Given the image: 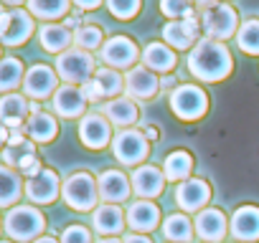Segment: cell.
<instances>
[{"mask_svg": "<svg viewBox=\"0 0 259 243\" xmlns=\"http://www.w3.org/2000/svg\"><path fill=\"white\" fill-rule=\"evenodd\" d=\"M234 69V58L229 53V48L219 41L211 38H201L188 56V71L201 79V81H221L231 74Z\"/></svg>", "mask_w": 259, "mask_h": 243, "instance_id": "obj_1", "label": "cell"}, {"mask_svg": "<svg viewBox=\"0 0 259 243\" xmlns=\"http://www.w3.org/2000/svg\"><path fill=\"white\" fill-rule=\"evenodd\" d=\"M61 195L74 210H94L99 203V188L89 172H74L71 177H66V183L61 185Z\"/></svg>", "mask_w": 259, "mask_h": 243, "instance_id": "obj_2", "label": "cell"}, {"mask_svg": "<svg viewBox=\"0 0 259 243\" xmlns=\"http://www.w3.org/2000/svg\"><path fill=\"white\" fill-rule=\"evenodd\" d=\"M170 109L176 116H181L186 122H196L208 111V96L196 84H181L170 94Z\"/></svg>", "mask_w": 259, "mask_h": 243, "instance_id": "obj_3", "label": "cell"}, {"mask_svg": "<svg viewBox=\"0 0 259 243\" xmlns=\"http://www.w3.org/2000/svg\"><path fill=\"white\" fill-rule=\"evenodd\" d=\"M44 228H46L44 215L31 205H18L6 218V233L13 240H33V238H38V233Z\"/></svg>", "mask_w": 259, "mask_h": 243, "instance_id": "obj_4", "label": "cell"}, {"mask_svg": "<svg viewBox=\"0 0 259 243\" xmlns=\"http://www.w3.org/2000/svg\"><path fill=\"white\" fill-rule=\"evenodd\" d=\"M201 26H203L206 38L224 43L226 38H231V36L239 31V18H236V11H234L231 6L219 3V6H213L211 11L201 13Z\"/></svg>", "mask_w": 259, "mask_h": 243, "instance_id": "obj_5", "label": "cell"}, {"mask_svg": "<svg viewBox=\"0 0 259 243\" xmlns=\"http://www.w3.org/2000/svg\"><path fill=\"white\" fill-rule=\"evenodd\" d=\"M56 71L66 84H87L89 76L94 74V58L89 51L69 48L56 58Z\"/></svg>", "mask_w": 259, "mask_h": 243, "instance_id": "obj_6", "label": "cell"}, {"mask_svg": "<svg viewBox=\"0 0 259 243\" xmlns=\"http://www.w3.org/2000/svg\"><path fill=\"white\" fill-rule=\"evenodd\" d=\"M112 152L122 165H138L150 155V140L140 130H124L112 140Z\"/></svg>", "mask_w": 259, "mask_h": 243, "instance_id": "obj_7", "label": "cell"}, {"mask_svg": "<svg viewBox=\"0 0 259 243\" xmlns=\"http://www.w3.org/2000/svg\"><path fill=\"white\" fill-rule=\"evenodd\" d=\"M33 33V18L31 13L16 8L11 13L0 16V43L6 46H21L31 38Z\"/></svg>", "mask_w": 259, "mask_h": 243, "instance_id": "obj_8", "label": "cell"}, {"mask_svg": "<svg viewBox=\"0 0 259 243\" xmlns=\"http://www.w3.org/2000/svg\"><path fill=\"white\" fill-rule=\"evenodd\" d=\"M138 56H140L138 46L130 41L127 36H114V38H109L102 46V61L107 64V69H114V71L133 69V64L138 61Z\"/></svg>", "mask_w": 259, "mask_h": 243, "instance_id": "obj_9", "label": "cell"}, {"mask_svg": "<svg viewBox=\"0 0 259 243\" xmlns=\"http://www.w3.org/2000/svg\"><path fill=\"white\" fill-rule=\"evenodd\" d=\"M198 31H201V16H188L186 21H168L163 26V38L168 46L183 51V48H191L196 46V38H198Z\"/></svg>", "mask_w": 259, "mask_h": 243, "instance_id": "obj_10", "label": "cell"}, {"mask_svg": "<svg viewBox=\"0 0 259 243\" xmlns=\"http://www.w3.org/2000/svg\"><path fill=\"white\" fill-rule=\"evenodd\" d=\"M208 200H211V185L206 180H201V177L183 180L176 188V203L183 210H188V213H201Z\"/></svg>", "mask_w": 259, "mask_h": 243, "instance_id": "obj_11", "label": "cell"}, {"mask_svg": "<svg viewBox=\"0 0 259 243\" xmlns=\"http://www.w3.org/2000/svg\"><path fill=\"white\" fill-rule=\"evenodd\" d=\"M79 137L84 142V147L89 150H102L109 145L112 140V125L107 122V116L99 114H87L79 125Z\"/></svg>", "mask_w": 259, "mask_h": 243, "instance_id": "obj_12", "label": "cell"}, {"mask_svg": "<svg viewBox=\"0 0 259 243\" xmlns=\"http://www.w3.org/2000/svg\"><path fill=\"white\" fill-rule=\"evenodd\" d=\"M158 89H160V79L145 66H133L124 76V91L133 99H153Z\"/></svg>", "mask_w": 259, "mask_h": 243, "instance_id": "obj_13", "label": "cell"}, {"mask_svg": "<svg viewBox=\"0 0 259 243\" xmlns=\"http://www.w3.org/2000/svg\"><path fill=\"white\" fill-rule=\"evenodd\" d=\"M56 84H59L56 71L49 69V66H44V64L31 66L28 74L23 76V89H26V94L31 99H46V96H51L56 91Z\"/></svg>", "mask_w": 259, "mask_h": 243, "instance_id": "obj_14", "label": "cell"}, {"mask_svg": "<svg viewBox=\"0 0 259 243\" xmlns=\"http://www.w3.org/2000/svg\"><path fill=\"white\" fill-rule=\"evenodd\" d=\"M31 114V104L26 96L21 94H6L3 99H0V122H3L6 130H21L26 127V116Z\"/></svg>", "mask_w": 259, "mask_h": 243, "instance_id": "obj_15", "label": "cell"}, {"mask_svg": "<svg viewBox=\"0 0 259 243\" xmlns=\"http://www.w3.org/2000/svg\"><path fill=\"white\" fill-rule=\"evenodd\" d=\"M54 111L59 116H66V119H74V116H81L84 109H87V99L81 94V89H76L74 84H64L54 91Z\"/></svg>", "mask_w": 259, "mask_h": 243, "instance_id": "obj_16", "label": "cell"}, {"mask_svg": "<svg viewBox=\"0 0 259 243\" xmlns=\"http://www.w3.org/2000/svg\"><path fill=\"white\" fill-rule=\"evenodd\" d=\"M133 190L138 193V198H158L160 193H163V188H165V175L158 170V167H153V165H140L135 172H133Z\"/></svg>", "mask_w": 259, "mask_h": 243, "instance_id": "obj_17", "label": "cell"}, {"mask_svg": "<svg viewBox=\"0 0 259 243\" xmlns=\"http://www.w3.org/2000/svg\"><path fill=\"white\" fill-rule=\"evenodd\" d=\"M26 195H28V200H33L38 205L54 203L59 195V175L54 170H41L36 177H28Z\"/></svg>", "mask_w": 259, "mask_h": 243, "instance_id": "obj_18", "label": "cell"}, {"mask_svg": "<svg viewBox=\"0 0 259 243\" xmlns=\"http://www.w3.org/2000/svg\"><path fill=\"white\" fill-rule=\"evenodd\" d=\"M97 188H99V198L107 200V203H122L130 198V193H133V183H130L119 170H107L99 175L97 180Z\"/></svg>", "mask_w": 259, "mask_h": 243, "instance_id": "obj_19", "label": "cell"}, {"mask_svg": "<svg viewBox=\"0 0 259 243\" xmlns=\"http://www.w3.org/2000/svg\"><path fill=\"white\" fill-rule=\"evenodd\" d=\"M158 220H160V210L150 200H138L127 210V225L135 233H150L153 228H158Z\"/></svg>", "mask_w": 259, "mask_h": 243, "instance_id": "obj_20", "label": "cell"}, {"mask_svg": "<svg viewBox=\"0 0 259 243\" xmlns=\"http://www.w3.org/2000/svg\"><path fill=\"white\" fill-rule=\"evenodd\" d=\"M124 220H127V215L122 213V208L119 205H112V203H104V205L94 208V215H92V225L102 235H117V233H122Z\"/></svg>", "mask_w": 259, "mask_h": 243, "instance_id": "obj_21", "label": "cell"}, {"mask_svg": "<svg viewBox=\"0 0 259 243\" xmlns=\"http://www.w3.org/2000/svg\"><path fill=\"white\" fill-rule=\"evenodd\" d=\"M231 235L236 240H259V208H239L231 218Z\"/></svg>", "mask_w": 259, "mask_h": 243, "instance_id": "obj_22", "label": "cell"}, {"mask_svg": "<svg viewBox=\"0 0 259 243\" xmlns=\"http://www.w3.org/2000/svg\"><path fill=\"white\" fill-rule=\"evenodd\" d=\"M193 228H196V233L203 240H224V235H226V218H224L221 210L206 208V210L198 213Z\"/></svg>", "mask_w": 259, "mask_h": 243, "instance_id": "obj_23", "label": "cell"}, {"mask_svg": "<svg viewBox=\"0 0 259 243\" xmlns=\"http://www.w3.org/2000/svg\"><path fill=\"white\" fill-rule=\"evenodd\" d=\"M102 111H104L107 122H109V125H114V127H130V125H135V122H138V106H135V101L133 99H124V96L107 101L102 106Z\"/></svg>", "mask_w": 259, "mask_h": 243, "instance_id": "obj_24", "label": "cell"}, {"mask_svg": "<svg viewBox=\"0 0 259 243\" xmlns=\"http://www.w3.org/2000/svg\"><path fill=\"white\" fill-rule=\"evenodd\" d=\"M38 38H41V46L51 53H64L69 51V46L74 43V33L66 28V26H59V23H46L41 31H38Z\"/></svg>", "mask_w": 259, "mask_h": 243, "instance_id": "obj_25", "label": "cell"}, {"mask_svg": "<svg viewBox=\"0 0 259 243\" xmlns=\"http://www.w3.org/2000/svg\"><path fill=\"white\" fill-rule=\"evenodd\" d=\"M26 135L33 140V142H51L59 132V125H56V119L46 111H33L26 122Z\"/></svg>", "mask_w": 259, "mask_h": 243, "instance_id": "obj_26", "label": "cell"}, {"mask_svg": "<svg viewBox=\"0 0 259 243\" xmlns=\"http://www.w3.org/2000/svg\"><path fill=\"white\" fill-rule=\"evenodd\" d=\"M143 64H145V69H150V71L168 74V71L176 66V53H173L170 46H165V43H150V46H145V51H143Z\"/></svg>", "mask_w": 259, "mask_h": 243, "instance_id": "obj_27", "label": "cell"}, {"mask_svg": "<svg viewBox=\"0 0 259 243\" xmlns=\"http://www.w3.org/2000/svg\"><path fill=\"white\" fill-rule=\"evenodd\" d=\"M191 170H193V157H191L188 152H183V150L170 152V155L165 157V162H163V175H165V180H170V183H183V180H188Z\"/></svg>", "mask_w": 259, "mask_h": 243, "instance_id": "obj_28", "label": "cell"}, {"mask_svg": "<svg viewBox=\"0 0 259 243\" xmlns=\"http://www.w3.org/2000/svg\"><path fill=\"white\" fill-rule=\"evenodd\" d=\"M23 193V185H21V177L11 170V167H3L0 165V208H8L13 205Z\"/></svg>", "mask_w": 259, "mask_h": 243, "instance_id": "obj_29", "label": "cell"}, {"mask_svg": "<svg viewBox=\"0 0 259 243\" xmlns=\"http://www.w3.org/2000/svg\"><path fill=\"white\" fill-rule=\"evenodd\" d=\"M193 233H196V228L183 213H176L163 223V235L173 243H186V240L193 238Z\"/></svg>", "mask_w": 259, "mask_h": 243, "instance_id": "obj_30", "label": "cell"}, {"mask_svg": "<svg viewBox=\"0 0 259 243\" xmlns=\"http://www.w3.org/2000/svg\"><path fill=\"white\" fill-rule=\"evenodd\" d=\"M28 13L36 18H61L69 13V0H28Z\"/></svg>", "mask_w": 259, "mask_h": 243, "instance_id": "obj_31", "label": "cell"}, {"mask_svg": "<svg viewBox=\"0 0 259 243\" xmlns=\"http://www.w3.org/2000/svg\"><path fill=\"white\" fill-rule=\"evenodd\" d=\"M236 43L244 53L259 56V21L256 18H249L241 23V28L236 31Z\"/></svg>", "mask_w": 259, "mask_h": 243, "instance_id": "obj_32", "label": "cell"}, {"mask_svg": "<svg viewBox=\"0 0 259 243\" xmlns=\"http://www.w3.org/2000/svg\"><path fill=\"white\" fill-rule=\"evenodd\" d=\"M23 81V64L13 56L0 61V91H13Z\"/></svg>", "mask_w": 259, "mask_h": 243, "instance_id": "obj_33", "label": "cell"}, {"mask_svg": "<svg viewBox=\"0 0 259 243\" xmlns=\"http://www.w3.org/2000/svg\"><path fill=\"white\" fill-rule=\"evenodd\" d=\"M94 81L102 91V96H117L122 89H124V79L119 76V71L114 69H99L94 74Z\"/></svg>", "mask_w": 259, "mask_h": 243, "instance_id": "obj_34", "label": "cell"}, {"mask_svg": "<svg viewBox=\"0 0 259 243\" xmlns=\"http://www.w3.org/2000/svg\"><path fill=\"white\" fill-rule=\"evenodd\" d=\"M74 43L81 51H94L102 46V28L97 26H84L79 31H74Z\"/></svg>", "mask_w": 259, "mask_h": 243, "instance_id": "obj_35", "label": "cell"}, {"mask_svg": "<svg viewBox=\"0 0 259 243\" xmlns=\"http://www.w3.org/2000/svg\"><path fill=\"white\" fill-rule=\"evenodd\" d=\"M160 11L165 18L186 21L188 16H193V0H160Z\"/></svg>", "mask_w": 259, "mask_h": 243, "instance_id": "obj_36", "label": "cell"}, {"mask_svg": "<svg viewBox=\"0 0 259 243\" xmlns=\"http://www.w3.org/2000/svg\"><path fill=\"white\" fill-rule=\"evenodd\" d=\"M143 6V0H107V8L112 16H117L119 21H130L135 18L138 11Z\"/></svg>", "mask_w": 259, "mask_h": 243, "instance_id": "obj_37", "label": "cell"}, {"mask_svg": "<svg viewBox=\"0 0 259 243\" xmlns=\"http://www.w3.org/2000/svg\"><path fill=\"white\" fill-rule=\"evenodd\" d=\"M61 243H92V233L84 225H69L61 235Z\"/></svg>", "mask_w": 259, "mask_h": 243, "instance_id": "obj_38", "label": "cell"}, {"mask_svg": "<svg viewBox=\"0 0 259 243\" xmlns=\"http://www.w3.org/2000/svg\"><path fill=\"white\" fill-rule=\"evenodd\" d=\"M79 89H81V94H84V99H87V101H99V99H102V91H99V86H97V81H94V79H89V81H87V84H81Z\"/></svg>", "mask_w": 259, "mask_h": 243, "instance_id": "obj_39", "label": "cell"}, {"mask_svg": "<svg viewBox=\"0 0 259 243\" xmlns=\"http://www.w3.org/2000/svg\"><path fill=\"white\" fill-rule=\"evenodd\" d=\"M64 26L71 31H79V28H84V16L81 13H71V16H66V21H64Z\"/></svg>", "mask_w": 259, "mask_h": 243, "instance_id": "obj_40", "label": "cell"}, {"mask_svg": "<svg viewBox=\"0 0 259 243\" xmlns=\"http://www.w3.org/2000/svg\"><path fill=\"white\" fill-rule=\"evenodd\" d=\"M122 243H153V240L148 235H143V233H130V235H124Z\"/></svg>", "mask_w": 259, "mask_h": 243, "instance_id": "obj_41", "label": "cell"}, {"mask_svg": "<svg viewBox=\"0 0 259 243\" xmlns=\"http://www.w3.org/2000/svg\"><path fill=\"white\" fill-rule=\"evenodd\" d=\"M74 3H76L81 11H94V8H99L102 0H74Z\"/></svg>", "mask_w": 259, "mask_h": 243, "instance_id": "obj_42", "label": "cell"}, {"mask_svg": "<svg viewBox=\"0 0 259 243\" xmlns=\"http://www.w3.org/2000/svg\"><path fill=\"white\" fill-rule=\"evenodd\" d=\"M193 3L201 8V13H206V11H211L213 6H219V0H193Z\"/></svg>", "mask_w": 259, "mask_h": 243, "instance_id": "obj_43", "label": "cell"}, {"mask_svg": "<svg viewBox=\"0 0 259 243\" xmlns=\"http://www.w3.org/2000/svg\"><path fill=\"white\" fill-rule=\"evenodd\" d=\"M176 86V79L173 76H163L160 79V89H173Z\"/></svg>", "mask_w": 259, "mask_h": 243, "instance_id": "obj_44", "label": "cell"}, {"mask_svg": "<svg viewBox=\"0 0 259 243\" xmlns=\"http://www.w3.org/2000/svg\"><path fill=\"white\" fill-rule=\"evenodd\" d=\"M8 137H11V130H6L3 125H0V147H3V145L8 142Z\"/></svg>", "mask_w": 259, "mask_h": 243, "instance_id": "obj_45", "label": "cell"}, {"mask_svg": "<svg viewBox=\"0 0 259 243\" xmlns=\"http://www.w3.org/2000/svg\"><path fill=\"white\" fill-rule=\"evenodd\" d=\"M148 140H158V130L155 127H145V132H143Z\"/></svg>", "mask_w": 259, "mask_h": 243, "instance_id": "obj_46", "label": "cell"}, {"mask_svg": "<svg viewBox=\"0 0 259 243\" xmlns=\"http://www.w3.org/2000/svg\"><path fill=\"white\" fill-rule=\"evenodd\" d=\"M33 243H59V240L51 238V235H44V238H38V240H33Z\"/></svg>", "mask_w": 259, "mask_h": 243, "instance_id": "obj_47", "label": "cell"}, {"mask_svg": "<svg viewBox=\"0 0 259 243\" xmlns=\"http://www.w3.org/2000/svg\"><path fill=\"white\" fill-rule=\"evenodd\" d=\"M97 243H122V240H117V238H102V240H97Z\"/></svg>", "mask_w": 259, "mask_h": 243, "instance_id": "obj_48", "label": "cell"}, {"mask_svg": "<svg viewBox=\"0 0 259 243\" xmlns=\"http://www.w3.org/2000/svg\"><path fill=\"white\" fill-rule=\"evenodd\" d=\"M3 3H6V6H21L23 0H3Z\"/></svg>", "mask_w": 259, "mask_h": 243, "instance_id": "obj_49", "label": "cell"}, {"mask_svg": "<svg viewBox=\"0 0 259 243\" xmlns=\"http://www.w3.org/2000/svg\"><path fill=\"white\" fill-rule=\"evenodd\" d=\"M3 13H6V11H3V6H0V16H3Z\"/></svg>", "mask_w": 259, "mask_h": 243, "instance_id": "obj_50", "label": "cell"}, {"mask_svg": "<svg viewBox=\"0 0 259 243\" xmlns=\"http://www.w3.org/2000/svg\"><path fill=\"white\" fill-rule=\"evenodd\" d=\"M0 243H11V240H0Z\"/></svg>", "mask_w": 259, "mask_h": 243, "instance_id": "obj_51", "label": "cell"}]
</instances>
